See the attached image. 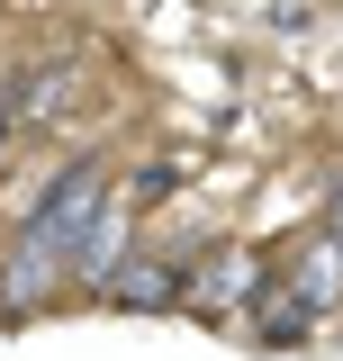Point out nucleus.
Wrapping results in <instances>:
<instances>
[{
    "label": "nucleus",
    "mask_w": 343,
    "mask_h": 361,
    "mask_svg": "<svg viewBox=\"0 0 343 361\" xmlns=\"http://www.w3.org/2000/svg\"><path fill=\"white\" fill-rule=\"evenodd\" d=\"M100 208H118V172H109L100 154H73V163L45 180L37 199H28L18 235H28V244H54V253H64V244H73V235H82V226L100 217Z\"/></svg>",
    "instance_id": "1"
},
{
    "label": "nucleus",
    "mask_w": 343,
    "mask_h": 361,
    "mask_svg": "<svg viewBox=\"0 0 343 361\" xmlns=\"http://www.w3.org/2000/svg\"><path fill=\"white\" fill-rule=\"evenodd\" d=\"M64 289H73V271H64L54 244H28V235H18V244L0 253V316H9V325L37 316V307H54Z\"/></svg>",
    "instance_id": "2"
},
{
    "label": "nucleus",
    "mask_w": 343,
    "mask_h": 361,
    "mask_svg": "<svg viewBox=\"0 0 343 361\" xmlns=\"http://www.w3.org/2000/svg\"><path fill=\"white\" fill-rule=\"evenodd\" d=\"M127 253H136V217H127V208H100V217L64 244V271H73V289H82V298H100V289L118 280Z\"/></svg>",
    "instance_id": "3"
},
{
    "label": "nucleus",
    "mask_w": 343,
    "mask_h": 361,
    "mask_svg": "<svg viewBox=\"0 0 343 361\" xmlns=\"http://www.w3.org/2000/svg\"><path fill=\"white\" fill-rule=\"evenodd\" d=\"M109 307H190V262H172V253H127L118 262V280L100 289Z\"/></svg>",
    "instance_id": "4"
},
{
    "label": "nucleus",
    "mask_w": 343,
    "mask_h": 361,
    "mask_svg": "<svg viewBox=\"0 0 343 361\" xmlns=\"http://www.w3.org/2000/svg\"><path fill=\"white\" fill-rule=\"evenodd\" d=\"M190 298H199V307H253L262 298V262H244V253H208V262L190 271Z\"/></svg>",
    "instance_id": "5"
},
{
    "label": "nucleus",
    "mask_w": 343,
    "mask_h": 361,
    "mask_svg": "<svg viewBox=\"0 0 343 361\" xmlns=\"http://www.w3.org/2000/svg\"><path fill=\"white\" fill-rule=\"evenodd\" d=\"M289 298H307L316 316L343 298V235H316V244H299V262H289Z\"/></svg>",
    "instance_id": "6"
},
{
    "label": "nucleus",
    "mask_w": 343,
    "mask_h": 361,
    "mask_svg": "<svg viewBox=\"0 0 343 361\" xmlns=\"http://www.w3.org/2000/svg\"><path fill=\"white\" fill-rule=\"evenodd\" d=\"M244 325H253V343H307V325H325V316L307 307V298H262Z\"/></svg>",
    "instance_id": "7"
},
{
    "label": "nucleus",
    "mask_w": 343,
    "mask_h": 361,
    "mask_svg": "<svg viewBox=\"0 0 343 361\" xmlns=\"http://www.w3.org/2000/svg\"><path fill=\"white\" fill-rule=\"evenodd\" d=\"M172 190H181V172H172V163H145V172H127V190H118V208H127V217H145V208H163Z\"/></svg>",
    "instance_id": "8"
}]
</instances>
